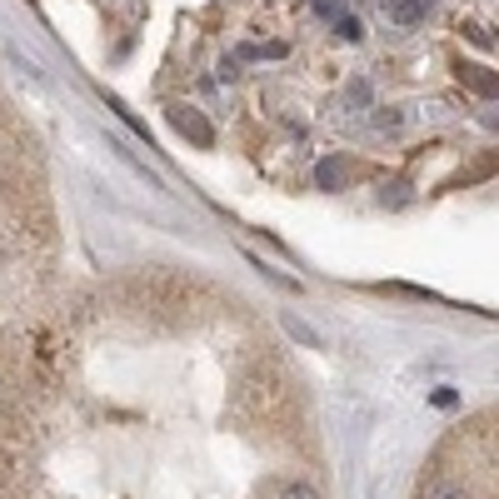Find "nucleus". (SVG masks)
<instances>
[{
  "mask_svg": "<svg viewBox=\"0 0 499 499\" xmlns=\"http://www.w3.org/2000/svg\"><path fill=\"white\" fill-rule=\"evenodd\" d=\"M170 120H175V130H180L185 140H195L200 150L215 145V130H210V120H205L200 110H190V105H170Z\"/></svg>",
  "mask_w": 499,
  "mask_h": 499,
  "instance_id": "f257e3e1",
  "label": "nucleus"
},
{
  "mask_svg": "<svg viewBox=\"0 0 499 499\" xmlns=\"http://www.w3.org/2000/svg\"><path fill=\"white\" fill-rule=\"evenodd\" d=\"M420 499H479V495L464 479H454V474H435V479L420 485Z\"/></svg>",
  "mask_w": 499,
  "mask_h": 499,
  "instance_id": "f03ea898",
  "label": "nucleus"
},
{
  "mask_svg": "<svg viewBox=\"0 0 499 499\" xmlns=\"http://www.w3.org/2000/svg\"><path fill=\"white\" fill-rule=\"evenodd\" d=\"M380 11L399 25V30H414L424 20V0H380Z\"/></svg>",
  "mask_w": 499,
  "mask_h": 499,
  "instance_id": "7ed1b4c3",
  "label": "nucleus"
},
{
  "mask_svg": "<svg viewBox=\"0 0 499 499\" xmlns=\"http://www.w3.org/2000/svg\"><path fill=\"white\" fill-rule=\"evenodd\" d=\"M349 175V160L345 155H330V160H320V170H315V180H320V190H339Z\"/></svg>",
  "mask_w": 499,
  "mask_h": 499,
  "instance_id": "20e7f679",
  "label": "nucleus"
},
{
  "mask_svg": "<svg viewBox=\"0 0 499 499\" xmlns=\"http://www.w3.org/2000/svg\"><path fill=\"white\" fill-rule=\"evenodd\" d=\"M460 80H464V86H470V90H479V95H489V100L499 95V75L479 70V65H464V70H460Z\"/></svg>",
  "mask_w": 499,
  "mask_h": 499,
  "instance_id": "39448f33",
  "label": "nucleus"
},
{
  "mask_svg": "<svg viewBox=\"0 0 499 499\" xmlns=\"http://www.w3.org/2000/svg\"><path fill=\"white\" fill-rule=\"evenodd\" d=\"M499 170V155H489V160H479L474 170H464V175H454V190L460 185H474V180H489V175Z\"/></svg>",
  "mask_w": 499,
  "mask_h": 499,
  "instance_id": "423d86ee",
  "label": "nucleus"
},
{
  "mask_svg": "<svg viewBox=\"0 0 499 499\" xmlns=\"http://www.w3.org/2000/svg\"><path fill=\"white\" fill-rule=\"evenodd\" d=\"M274 499H320V489H315L310 479H290V485L274 489Z\"/></svg>",
  "mask_w": 499,
  "mask_h": 499,
  "instance_id": "0eeeda50",
  "label": "nucleus"
},
{
  "mask_svg": "<svg viewBox=\"0 0 499 499\" xmlns=\"http://www.w3.org/2000/svg\"><path fill=\"white\" fill-rule=\"evenodd\" d=\"M335 36L339 40H364V25L355 20V15H339V20H335Z\"/></svg>",
  "mask_w": 499,
  "mask_h": 499,
  "instance_id": "6e6552de",
  "label": "nucleus"
},
{
  "mask_svg": "<svg viewBox=\"0 0 499 499\" xmlns=\"http://www.w3.org/2000/svg\"><path fill=\"white\" fill-rule=\"evenodd\" d=\"M374 125H380V130H399L405 115H399V110H380V115H374Z\"/></svg>",
  "mask_w": 499,
  "mask_h": 499,
  "instance_id": "1a4fd4ad",
  "label": "nucleus"
},
{
  "mask_svg": "<svg viewBox=\"0 0 499 499\" xmlns=\"http://www.w3.org/2000/svg\"><path fill=\"white\" fill-rule=\"evenodd\" d=\"M315 11H320V15H335V20H339V0H315Z\"/></svg>",
  "mask_w": 499,
  "mask_h": 499,
  "instance_id": "9d476101",
  "label": "nucleus"
},
{
  "mask_svg": "<svg viewBox=\"0 0 499 499\" xmlns=\"http://www.w3.org/2000/svg\"><path fill=\"white\" fill-rule=\"evenodd\" d=\"M479 120H485L489 130H499V110H485V115H479Z\"/></svg>",
  "mask_w": 499,
  "mask_h": 499,
  "instance_id": "9b49d317",
  "label": "nucleus"
}]
</instances>
